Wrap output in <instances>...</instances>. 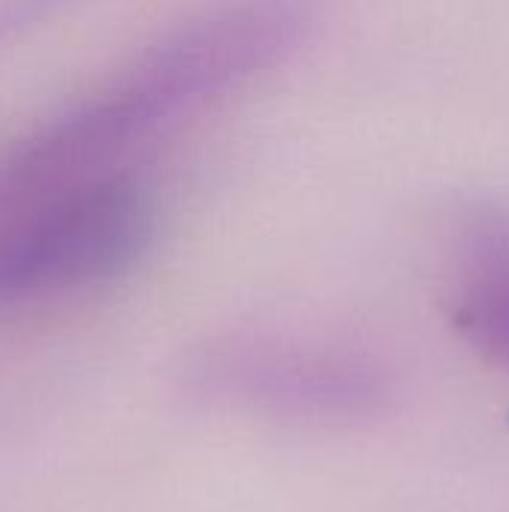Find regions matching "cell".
<instances>
[{
    "label": "cell",
    "mask_w": 509,
    "mask_h": 512,
    "mask_svg": "<svg viewBox=\"0 0 509 512\" xmlns=\"http://www.w3.org/2000/svg\"><path fill=\"white\" fill-rule=\"evenodd\" d=\"M192 399L300 426H363L390 411L393 372L369 351L306 336L231 333L192 351L183 366Z\"/></svg>",
    "instance_id": "cell-1"
},
{
    "label": "cell",
    "mask_w": 509,
    "mask_h": 512,
    "mask_svg": "<svg viewBox=\"0 0 509 512\" xmlns=\"http://www.w3.org/2000/svg\"><path fill=\"white\" fill-rule=\"evenodd\" d=\"M153 231L150 195L123 174L0 201V309L123 276Z\"/></svg>",
    "instance_id": "cell-2"
},
{
    "label": "cell",
    "mask_w": 509,
    "mask_h": 512,
    "mask_svg": "<svg viewBox=\"0 0 509 512\" xmlns=\"http://www.w3.org/2000/svg\"><path fill=\"white\" fill-rule=\"evenodd\" d=\"M453 315L465 339L509 372V210L477 201L453 237Z\"/></svg>",
    "instance_id": "cell-3"
}]
</instances>
